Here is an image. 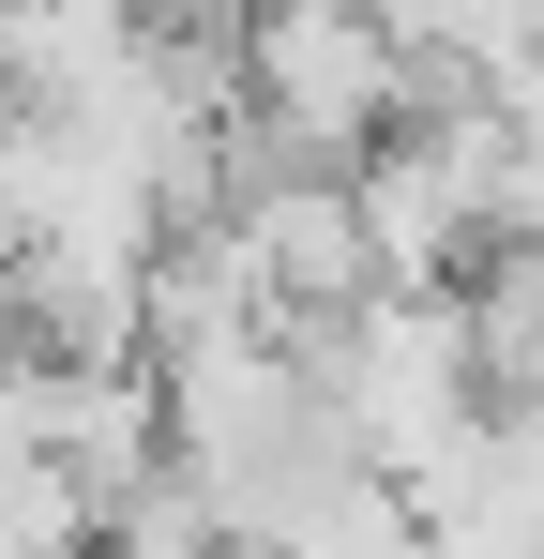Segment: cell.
<instances>
[{
    "label": "cell",
    "mask_w": 544,
    "mask_h": 559,
    "mask_svg": "<svg viewBox=\"0 0 544 559\" xmlns=\"http://www.w3.org/2000/svg\"><path fill=\"white\" fill-rule=\"evenodd\" d=\"M243 136L272 167H363L409 121V46L378 0H243Z\"/></svg>",
    "instance_id": "2"
},
{
    "label": "cell",
    "mask_w": 544,
    "mask_h": 559,
    "mask_svg": "<svg viewBox=\"0 0 544 559\" xmlns=\"http://www.w3.org/2000/svg\"><path fill=\"white\" fill-rule=\"evenodd\" d=\"M0 348H15V318H0Z\"/></svg>",
    "instance_id": "4"
},
{
    "label": "cell",
    "mask_w": 544,
    "mask_h": 559,
    "mask_svg": "<svg viewBox=\"0 0 544 559\" xmlns=\"http://www.w3.org/2000/svg\"><path fill=\"white\" fill-rule=\"evenodd\" d=\"M152 408H167V468L227 514V545L272 559L333 484L363 468L348 408H333V378L318 348L287 333V318H243V333H197V348H152Z\"/></svg>",
    "instance_id": "1"
},
{
    "label": "cell",
    "mask_w": 544,
    "mask_h": 559,
    "mask_svg": "<svg viewBox=\"0 0 544 559\" xmlns=\"http://www.w3.org/2000/svg\"><path fill=\"white\" fill-rule=\"evenodd\" d=\"M530 559H544V545H530Z\"/></svg>",
    "instance_id": "5"
},
{
    "label": "cell",
    "mask_w": 544,
    "mask_h": 559,
    "mask_svg": "<svg viewBox=\"0 0 544 559\" xmlns=\"http://www.w3.org/2000/svg\"><path fill=\"white\" fill-rule=\"evenodd\" d=\"M91 559H243V545H227V514H212V499L152 454L121 499H106V514H91Z\"/></svg>",
    "instance_id": "3"
}]
</instances>
